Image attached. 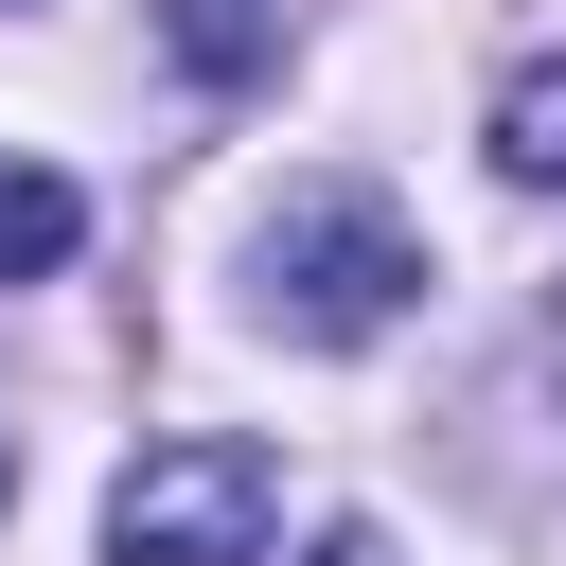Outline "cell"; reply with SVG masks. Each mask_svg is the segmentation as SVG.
Returning a JSON list of instances; mask_svg holds the SVG:
<instances>
[{
  "label": "cell",
  "mask_w": 566,
  "mask_h": 566,
  "mask_svg": "<svg viewBox=\"0 0 566 566\" xmlns=\"http://www.w3.org/2000/svg\"><path fill=\"white\" fill-rule=\"evenodd\" d=\"M407 283H424V230H407L371 177H301V195L248 230V318H265V336H301V354L389 336V318H407Z\"/></svg>",
  "instance_id": "6da1fadb"
},
{
  "label": "cell",
  "mask_w": 566,
  "mask_h": 566,
  "mask_svg": "<svg viewBox=\"0 0 566 566\" xmlns=\"http://www.w3.org/2000/svg\"><path fill=\"white\" fill-rule=\"evenodd\" d=\"M283 531V460L265 442H142L106 478V566H248Z\"/></svg>",
  "instance_id": "7a4b0ae2"
},
{
  "label": "cell",
  "mask_w": 566,
  "mask_h": 566,
  "mask_svg": "<svg viewBox=\"0 0 566 566\" xmlns=\"http://www.w3.org/2000/svg\"><path fill=\"white\" fill-rule=\"evenodd\" d=\"M495 177L513 195H566V35L495 71Z\"/></svg>",
  "instance_id": "3957f363"
},
{
  "label": "cell",
  "mask_w": 566,
  "mask_h": 566,
  "mask_svg": "<svg viewBox=\"0 0 566 566\" xmlns=\"http://www.w3.org/2000/svg\"><path fill=\"white\" fill-rule=\"evenodd\" d=\"M71 248H88V195L53 159H0V283H53Z\"/></svg>",
  "instance_id": "277c9868"
},
{
  "label": "cell",
  "mask_w": 566,
  "mask_h": 566,
  "mask_svg": "<svg viewBox=\"0 0 566 566\" xmlns=\"http://www.w3.org/2000/svg\"><path fill=\"white\" fill-rule=\"evenodd\" d=\"M177 53H195L212 88H248V71H265V18H248V0H177Z\"/></svg>",
  "instance_id": "5b68a950"
},
{
  "label": "cell",
  "mask_w": 566,
  "mask_h": 566,
  "mask_svg": "<svg viewBox=\"0 0 566 566\" xmlns=\"http://www.w3.org/2000/svg\"><path fill=\"white\" fill-rule=\"evenodd\" d=\"M301 566H407V548H389V531H318Z\"/></svg>",
  "instance_id": "8992f818"
},
{
  "label": "cell",
  "mask_w": 566,
  "mask_h": 566,
  "mask_svg": "<svg viewBox=\"0 0 566 566\" xmlns=\"http://www.w3.org/2000/svg\"><path fill=\"white\" fill-rule=\"evenodd\" d=\"M0 495H18V442H0Z\"/></svg>",
  "instance_id": "52a82bcc"
},
{
  "label": "cell",
  "mask_w": 566,
  "mask_h": 566,
  "mask_svg": "<svg viewBox=\"0 0 566 566\" xmlns=\"http://www.w3.org/2000/svg\"><path fill=\"white\" fill-rule=\"evenodd\" d=\"M548 354H566V301H548Z\"/></svg>",
  "instance_id": "ba28073f"
}]
</instances>
